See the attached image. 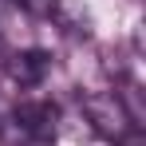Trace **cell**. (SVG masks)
<instances>
[{
	"instance_id": "6da1fadb",
	"label": "cell",
	"mask_w": 146,
	"mask_h": 146,
	"mask_svg": "<svg viewBox=\"0 0 146 146\" xmlns=\"http://www.w3.org/2000/svg\"><path fill=\"white\" fill-rule=\"evenodd\" d=\"M79 107H83V115L87 122L95 126V134H103L107 142H134V134L142 130L138 122L130 119V111H126V103L119 99V91H91V95L79 99Z\"/></svg>"
},
{
	"instance_id": "7a4b0ae2",
	"label": "cell",
	"mask_w": 146,
	"mask_h": 146,
	"mask_svg": "<svg viewBox=\"0 0 146 146\" xmlns=\"http://www.w3.org/2000/svg\"><path fill=\"white\" fill-rule=\"evenodd\" d=\"M55 119H59V111H55V103H48V99H28V103H20V107L12 111V126L20 130V146H51V138H55Z\"/></svg>"
},
{
	"instance_id": "3957f363",
	"label": "cell",
	"mask_w": 146,
	"mask_h": 146,
	"mask_svg": "<svg viewBox=\"0 0 146 146\" xmlns=\"http://www.w3.org/2000/svg\"><path fill=\"white\" fill-rule=\"evenodd\" d=\"M48 67H51V55L40 51V48H32V51H20V55H16L12 75L20 79V87H36V83L48 75Z\"/></svg>"
},
{
	"instance_id": "277c9868",
	"label": "cell",
	"mask_w": 146,
	"mask_h": 146,
	"mask_svg": "<svg viewBox=\"0 0 146 146\" xmlns=\"http://www.w3.org/2000/svg\"><path fill=\"white\" fill-rule=\"evenodd\" d=\"M16 8H24L28 16H55V0H12Z\"/></svg>"
}]
</instances>
